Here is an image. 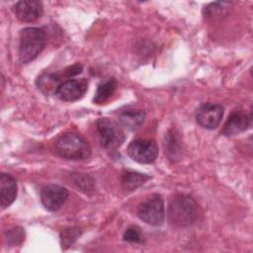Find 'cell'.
<instances>
[{"instance_id": "6da1fadb", "label": "cell", "mask_w": 253, "mask_h": 253, "mask_svg": "<svg viewBox=\"0 0 253 253\" xmlns=\"http://www.w3.org/2000/svg\"><path fill=\"white\" fill-rule=\"evenodd\" d=\"M46 43L45 32L41 28L28 27L20 32L19 59L22 63L34 60L44 48Z\"/></svg>"}, {"instance_id": "7a4b0ae2", "label": "cell", "mask_w": 253, "mask_h": 253, "mask_svg": "<svg viewBox=\"0 0 253 253\" xmlns=\"http://www.w3.org/2000/svg\"><path fill=\"white\" fill-rule=\"evenodd\" d=\"M198 216V205L188 195H177L169 204V221L177 226H189Z\"/></svg>"}, {"instance_id": "3957f363", "label": "cell", "mask_w": 253, "mask_h": 253, "mask_svg": "<svg viewBox=\"0 0 253 253\" xmlns=\"http://www.w3.org/2000/svg\"><path fill=\"white\" fill-rule=\"evenodd\" d=\"M56 153L66 159L83 160L90 156L91 148L88 141L73 132L62 134L55 143Z\"/></svg>"}, {"instance_id": "277c9868", "label": "cell", "mask_w": 253, "mask_h": 253, "mask_svg": "<svg viewBox=\"0 0 253 253\" xmlns=\"http://www.w3.org/2000/svg\"><path fill=\"white\" fill-rule=\"evenodd\" d=\"M96 128L101 144L106 149H117L126 139L125 132L121 126L108 118L99 119L96 122Z\"/></svg>"}, {"instance_id": "5b68a950", "label": "cell", "mask_w": 253, "mask_h": 253, "mask_svg": "<svg viewBox=\"0 0 253 253\" xmlns=\"http://www.w3.org/2000/svg\"><path fill=\"white\" fill-rule=\"evenodd\" d=\"M138 217L147 224L160 225L165 216L164 202L160 195L154 194L144 201L138 208Z\"/></svg>"}, {"instance_id": "8992f818", "label": "cell", "mask_w": 253, "mask_h": 253, "mask_svg": "<svg viewBox=\"0 0 253 253\" xmlns=\"http://www.w3.org/2000/svg\"><path fill=\"white\" fill-rule=\"evenodd\" d=\"M128 156L142 164H149L155 161L158 156V146L151 139H134L127 146Z\"/></svg>"}, {"instance_id": "52a82bcc", "label": "cell", "mask_w": 253, "mask_h": 253, "mask_svg": "<svg viewBox=\"0 0 253 253\" xmlns=\"http://www.w3.org/2000/svg\"><path fill=\"white\" fill-rule=\"evenodd\" d=\"M223 116V108L218 104L205 103L199 107L196 114L197 123L208 129L218 126Z\"/></svg>"}, {"instance_id": "ba28073f", "label": "cell", "mask_w": 253, "mask_h": 253, "mask_svg": "<svg viewBox=\"0 0 253 253\" xmlns=\"http://www.w3.org/2000/svg\"><path fill=\"white\" fill-rule=\"evenodd\" d=\"M68 191L59 185H47L41 191V201L43 207L49 211H58L65 203Z\"/></svg>"}, {"instance_id": "9c48e42d", "label": "cell", "mask_w": 253, "mask_h": 253, "mask_svg": "<svg viewBox=\"0 0 253 253\" xmlns=\"http://www.w3.org/2000/svg\"><path fill=\"white\" fill-rule=\"evenodd\" d=\"M87 86L88 83L85 79H68L58 86L55 95L62 101H76L84 96Z\"/></svg>"}, {"instance_id": "30bf717a", "label": "cell", "mask_w": 253, "mask_h": 253, "mask_svg": "<svg viewBox=\"0 0 253 253\" xmlns=\"http://www.w3.org/2000/svg\"><path fill=\"white\" fill-rule=\"evenodd\" d=\"M14 11L20 21L35 22L42 17L43 7L38 0H22L16 3Z\"/></svg>"}, {"instance_id": "8fae6325", "label": "cell", "mask_w": 253, "mask_h": 253, "mask_svg": "<svg viewBox=\"0 0 253 253\" xmlns=\"http://www.w3.org/2000/svg\"><path fill=\"white\" fill-rule=\"evenodd\" d=\"M251 125V115L243 111L233 112L225 122L222 132L225 135L238 134L247 129Z\"/></svg>"}, {"instance_id": "7c38bea8", "label": "cell", "mask_w": 253, "mask_h": 253, "mask_svg": "<svg viewBox=\"0 0 253 253\" xmlns=\"http://www.w3.org/2000/svg\"><path fill=\"white\" fill-rule=\"evenodd\" d=\"M17 197V183L15 179L6 173L0 175V199L2 209L8 208Z\"/></svg>"}, {"instance_id": "4fadbf2b", "label": "cell", "mask_w": 253, "mask_h": 253, "mask_svg": "<svg viewBox=\"0 0 253 253\" xmlns=\"http://www.w3.org/2000/svg\"><path fill=\"white\" fill-rule=\"evenodd\" d=\"M144 111L135 108H127L122 111L119 115L120 124L129 130H135L140 127L144 122Z\"/></svg>"}, {"instance_id": "5bb4252c", "label": "cell", "mask_w": 253, "mask_h": 253, "mask_svg": "<svg viewBox=\"0 0 253 253\" xmlns=\"http://www.w3.org/2000/svg\"><path fill=\"white\" fill-rule=\"evenodd\" d=\"M63 78H66L63 71L61 73H43L38 78L37 85L42 92L48 95L52 92L55 93Z\"/></svg>"}, {"instance_id": "9a60e30c", "label": "cell", "mask_w": 253, "mask_h": 253, "mask_svg": "<svg viewBox=\"0 0 253 253\" xmlns=\"http://www.w3.org/2000/svg\"><path fill=\"white\" fill-rule=\"evenodd\" d=\"M116 88H117V81L115 78H108L102 81L97 87V90L93 99L94 103L103 104L107 102L116 91Z\"/></svg>"}, {"instance_id": "2e32d148", "label": "cell", "mask_w": 253, "mask_h": 253, "mask_svg": "<svg viewBox=\"0 0 253 253\" xmlns=\"http://www.w3.org/2000/svg\"><path fill=\"white\" fill-rule=\"evenodd\" d=\"M150 177L145 174H141L138 172H133V171H125L122 174V185L124 189L127 191H133L140 185H142L146 180H148Z\"/></svg>"}, {"instance_id": "e0dca14e", "label": "cell", "mask_w": 253, "mask_h": 253, "mask_svg": "<svg viewBox=\"0 0 253 253\" xmlns=\"http://www.w3.org/2000/svg\"><path fill=\"white\" fill-rule=\"evenodd\" d=\"M165 144L167 145L165 153L167 152L169 158L173 160L179 159L180 153H181V150H180L181 147H180V140L177 136V133H175V131H170L167 134Z\"/></svg>"}, {"instance_id": "ac0fdd59", "label": "cell", "mask_w": 253, "mask_h": 253, "mask_svg": "<svg viewBox=\"0 0 253 253\" xmlns=\"http://www.w3.org/2000/svg\"><path fill=\"white\" fill-rule=\"evenodd\" d=\"M227 2H214L211 3L204 9V15L208 19H215L224 14L227 5Z\"/></svg>"}, {"instance_id": "d6986e66", "label": "cell", "mask_w": 253, "mask_h": 253, "mask_svg": "<svg viewBox=\"0 0 253 253\" xmlns=\"http://www.w3.org/2000/svg\"><path fill=\"white\" fill-rule=\"evenodd\" d=\"M6 239L12 245L20 244L24 239V231L21 227H13L6 232Z\"/></svg>"}, {"instance_id": "ffe728a7", "label": "cell", "mask_w": 253, "mask_h": 253, "mask_svg": "<svg viewBox=\"0 0 253 253\" xmlns=\"http://www.w3.org/2000/svg\"><path fill=\"white\" fill-rule=\"evenodd\" d=\"M142 234L138 227L129 226L124 233V240L131 243H139L142 241Z\"/></svg>"}, {"instance_id": "44dd1931", "label": "cell", "mask_w": 253, "mask_h": 253, "mask_svg": "<svg viewBox=\"0 0 253 253\" xmlns=\"http://www.w3.org/2000/svg\"><path fill=\"white\" fill-rule=\"evenodd\" d=\"M80 235V232L76 228H66L61 234L62 245L69 246L75 241V239Z\"/></svg>"}]
</instances>
